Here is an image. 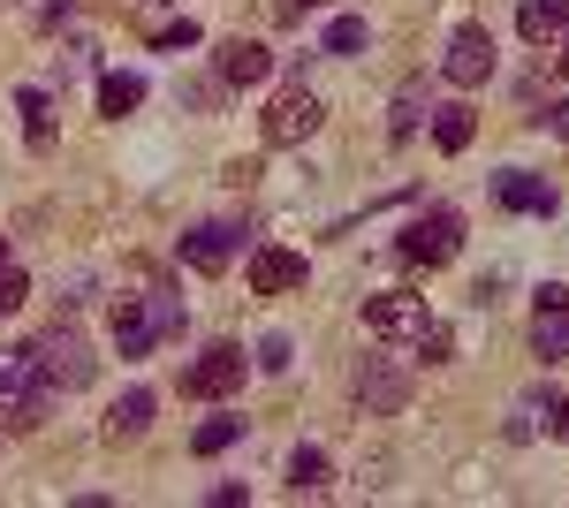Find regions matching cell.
<instances>
[{"mask_svg": "<svg viewBox=\"0 0 569 508\" xmlns=\"http://www.w3.org/2000/svg\"><path fill=\"white\" fill-rule=\"evenodd\" d=\"M31 365H39V380L53 387V395H77V387H91V372H99V357H91V341L69 327V319H53L39 341H31Z\"/></svg>", "mask_w": 569, "mask_h": 508, "instance_id": "obj_1", "label": "cell"}, {"mask_svg": "<svg viewBox=\"0 0 569 508\" xmlns=\"http://www.w3.org/2000/svg\"><path fill=\"white\" fill-rule=\"evenodd\" d=\"M319 122H327V107H319V91H311L305 77H297V84H281L273 99H266V114H259V129H266V145H273V152L305 145Z\"/></svg>", "mask_w": 569, "mask_h": 508, "instance_id": "obj_2", "label": "cell"}, {"mask_svg": "<svg viewBox=\"0 0 569 508\" xmlns=\"http://www.w3.org/2000/svg\"><path fill=\"white\" fill-rule=\"evenodd\" d=\"M395 251L410 258V266H448V258L463 251V212H456V206L418 212V220L402 228V243H395Z\"/></svg>", "mask_w": 569, "mask_h": 508, "instance_id": "obj_3", "label": "cell"}, {"mask_svg": "<svg viewBox=\"0 0 569 508\" xmlns=\"http://www.w3.org/2000/svg\"><path fill=\"white\" fill-rule=\"evenodd\" d=\"M243 372H251V357H243L236 341H213L206 357H190V365H182V395L220 402V395H236V387H243Z\"/></svg>", "mask_w": 569, "mask_h": 508, "instance_id": "obj_4", "label": "cell"}, {"mask_svg": "<svg viewBox=\"0 0 569 508\" xmlns=\"http://www.w3.org/2000/svg\"><path fill=\"white\" fill-rule=\"evenodd\" d=\"M426 319H433V311H426V297H410V289H380V297H365V335H372V341H418Z\"/></svg>", "mask_w": 569, "mask_h": 508, "instance_id": "obj_5", "label": "cell"}, {"mask_svg": "<svg viewBox=\"0 0 569 508\" xmlns=\"http://www.w3.org/2000/svg\"><path fill=\"white\" fill-rule=\"evenodd\" d=\"M440 77L456 91H479L486 77H493V31L486 23H463L456 39H448V61H440Z\"/></svg>", "mask_w": 569, "mask_h": 508, "instance_id": "obj_6", "label": "cell"}, {"mask_svg": "<svg viewBox=\"0 0 569 508\" xmlns=\"http://www.w3.org/2000/svg\"><path fill=\"white\" fill-rule=\"evenodd\" d=\"M402 402H410V372L388 365V357H365V365H357V410H365V418H395Z\"/></svg>", "mask_w": 569, "mask_h": 508, "instance_id": "obj_7", "label": "cell"}, {"mask_svg": "<svg viewBox=\"0 0 569 508\" xmlns=\"http://www.w3.org/2000/svg\"><path fill=\"white\" fill-rule=\"evenodd\" d=\"M236 251H243V228H236V220H198V228L182 236V266H190V273H220Z\"/></svg>", "mask_w": 569, "mask_h": 508, "instance_id": "obj_8", "label": "cell"}, {"mask_svg": "<svg viewBox=\"0 0 569 508\" xmlns=\"http://www.w3.org/2000/svg\"><path fill=\"white\" fill-rule=\"evenodd\" d=\"M213 77L228 91H251V84H266V77H273V53H266L259 39H220L213 46Z\"/></svg>", "mask_w": 569, "mask_h": 508, "instance_id": "obj_9", "label": "cell"}, {"mask_svg": "<svg viewBox=\"0 0 569 508\" xmlns=\"http://www.w3.org/2000/svg\"><path fill=\"white\" fill-rule=\"evenodd\" d=\"M493 206L501 212H539V220H547V212L562 206V190H555L547 175H531V168H509V175H493Z\"/></svg>", "mask_w": 569, "mask_h": 508, "instance_id": "obj_10", "label": "cell"}, {"mask_svg": "<svg viewBox=\"0 0 569 508\" xmlns=\"http://www.w3.org/2000/svg\"><path fill=\"white\" fill-rule=\"evenodd\" d=\"M289 289H305V251H281V243L251 251V297H289Z\"/></svg>", "mask_w": 569, "mask_h": 508, "instance_id": "obj_11", "label": "cell"}, {"mask_svg": "<svg viewBox=\"0 0 569 508\" xmlns=\"http://www.w3.org/2000/svg\"><path fill=\"white\" fill-rule=\"evenodd\" d=\"M152 410H160V395H152V387H130V395L107 410V425H99V432H107V448H130V440H144V432H152Z\"/></svg>", "mask_w": 569, "mask_h": 508, "instance_id": "obj_12", "label": "cell"}, {"mask_svg": "<svg viewBox=\"0 0 569 508\" xmlns=\"http://www.w3.org/2000/svg\"><path fill=\"white\" fill-rule=\"evenodd\" d=\"M152 341H160V327H152V303H144V297H114V349L137 365Z\"/></svg>", "mask_w": 569, "mask_h": 508, "instance_id": "obj_13", "label": "cell"}, {"mask_svg": "<svg viewBox=\"0 0 569 508\" xmlns=\"http://www.w3.org/2000/svg\"><path fill=\"white\" fill-rule=\"evenodd\" d=\"M471 137H479V114L463 107V99H448V107H433V145L456 160V152H471Z\"/></svg>", "mask_w": 569, "mask_h": 508, "instance_id": "obj_14", "label": "cell"}, {"mask_svg": "<svg viewBox=\"0 0 569 508\" xmlns=\"http://www.w3.org/2000/svg\"><path fill=\"white\" fill-rule=\"evenodd\" d=\"M16 114H23V137H31V152H53V91L23 84V91H16Z\"/></svg>", "mask_w": 569, "mask_h": 508, "instance_id": "obj_15", "label": "cell"}, {"mask_svg": "<svg viewBox=\"0 0 569 508\" xmlns=\"http://www.w3.org/2000/svg\"><path fill=\"white\" fill-rule=\"evenodd\" d=\"M517 31H525L531 46L562 39V31H569V0H525V8H517Z\"/></svg>", "mask_w": 569, "mask_h": 508, "instance_id": "obj_16", "label": "cell"}, {"mask_svg": "<svg viewBox=\"0 0 569 508\" xmlns=\"http://www.w3.org/2000/svg\"><path fill=\"white\" fill-rule=\"evenodd\" d=\"M137 99H144V77H137V69H107V77H99V114H107V122L137 114Z\"/></svg>", "mask_w": 569, "mask_h": 508, "instance_id": "obj_17", "label": "cell"}, {"mask_svg": "<svg viewBox=\"0 0 569 508\" xmlns=\"http://www.w3.org/2000/svg\"><path fill=\"white\" fill-rule=\"evenodd\" d=\"M426 114H433L426 84H402V91H395V114H388V137H395V145H410V137L426 129Z\"/></svg>", "mask_w": 569, "mask_h": 508, "instance_id": "obj_18", "label": "cell"}, {"mask_svg": "<svg viewBox=\"0 0 569 508\" xmlns=\"http://www.w3.org/2000/svg\"><path fill=\"white\" fill-rule=\"evenodd\" d=\"M531 357H547V365H562V357H569V311H539V327H531Z\"/></svg>", "mask_w": 569, "mask_h": 508, "instance_id": "obj_19", "label": "cell"}, {"mask_svg": "<svg viewBox=\"0 0 569 508\" xmlns=\"http://www.w3.org/2000/svg\"><path fill=\"white\" fill-rule=\"evenodd\" d=\"M236 440H243V418H206L190 432V456H228Z\"/></svg>", "mask_w": 569, "mask_h": 508, "instance_id": "obj_20", "label": "cell"}, {"mask_svg": "<svg viewBox=\"0 0 569 508\" xmlns=\"http://www.w3.org/2000/svg\"><path fill=\"white\" fill-rule=\"evenodd\" d=\"M319 486H327V448H297V456H289V494H319Z\"/></svg>", "mask_w": 569, "mask_h": 508, "instance_id": "obj_21", "label": "cell"}, {"mask_svg": "<svg viewBox=\"0 0 569 508\" xmlns=\"http://www.w3.org/2000/svg\"><path fill=\"white\" fill-rule=\"evenodd\" d=\"M365 39H372V31H365V16H335V23H327V39H319V53H342V61H350V53H365Z\"/></svg>", "mask_w": 569, "mask_h": 508, "instance_id": "obj_22", "label": "cell"}, {"mask_svg": "<svg viewBox=\"0 0 569 508\" xmlns=\"http://www.w3.org/2000/svg\"><path fill=\"white\" fill-rule=\"evenodd\" d=\"M410 349H418V357H426V365H456V327H448V319H426V327H418V341H410Z\"/></svg>", "mask_w": 569, "mask_h": 508, "instance_id": "obj_23", "label": "cell"}, {"mask_svg": "<svg viewBox=\"0 0 569 508\" xmlns=\"http://www.w3.org/2000/svg\"><path fill=\"white\" fill-rule=\"evenodd\" d=\"M144 303H152V327H160V341H176L182 327H190V303H182L176 289H152Z\"/></svg>", "mask_w": 569, "mask_h": 508, "instance_id": "obj_24", "label": "cell"}, {"mask_svg": "<svg viewBox=\"0 0 569 508\" xmlns=\"http://www.w3.org/2000/svg\"><path fill=\"white\" fill-rule=\"evenodd\" d=\"M23 297H31V281H23V266L8 258V266H0V319H16V311H23Z\"/></svg>", "mask_w": 569, "mask_h": 508, "instance_id": "obj_25", "label": "cell"}, {"mask_svg": "<svg viewBox=\"0 0 569 508\" xmlns=\"http://www.w3.org/2000/svg\"><path fill=\"white\" fill-rule=\"evenodd\" d=\"M152 46H160V53H190V46H206V31L182 16V23H168V31H152Z\"/></svg>", "mask_w": 569, "mask_h": 508, "instance_id": "obj_26", "label": "cell"}, {"mask_svg": "<svg viewBox=\"0 0 569 508\" xmlns=\"http://www.w3.org/2000/svg\"><path fill=\"white\" fill-rule=\"evenodd\" d=\"M289 357H297V349H289V335H266L251 365H259V372H289Z\"/></svg>", "mask_w": 569, "mask_h": 508, "instance_id": "obj_27", "label": "cell"}, {"mask_svg": "<svg viewBox=\"0 0 569 508\" xmlns=\"http://www.w3.org/2000/svg\"><path fill=\"white\" fill-rule=\"evenodd\" d=\"M531 129H547V137H569V99H555V107H539V114H531Z\"/></svg>", "mask_w": 569, "mask_h": 508, "instance_id": "obj_28", "label": "cell"}, {"mask_svg": "<svg viewBox=\"0 0 569 508\" xmlns=\"http://www.w3.org/2000/svg\"><path fill=\"white\" fill-rule=\"evenodd\" d=\"M547 432L569 440V395H547Z\"/></svg>", "mask_w": 569, "mask_h": 508, "instance_id": "obj_29", "label": "cell"}, {"mask_svg": "<svg viewBox=\"0 0 569 508\" xmlns=\"http://www.w3.org/2000/svg\"><path fill=\"white\" fill-rule=\"evenodd\" d=\"M220 91H228V84H182V91H176V99H182V107H213Z\"/></svg>", "mask_w": 569, "mask_h": 508, "instance_id": "obj_30", "label": "cell"}, {"mask_svg": "<svg viewBox=\"0 0 569 508\" xmlns=\"http://www.w3.org/2000/svg\"><path fill=\"white\" fill-rule=\"evenodd\" d=\"M531 303H539V311H569V281H547Z\"/></svg>", "mask_w": 569, "mask_h": 508, "instance_id": "obj_31", "label": "cell"}, {"mask_svg": "<svg viewBox=\"0 0 569 508\" xmlns=\"http://www.w3.org/2000/svg\"><path fill=\"white\" fill-rule=\"evenodd\" d=\"M69 16H77V0H46V8H39V23H46V31H61Z\"/></svg>", "mask_w": 569, "mask_h": 508, "instance_id": "obj_32", "label": "cell"}, {"mask_svg": "<svg viewBox=\"0 0 569 508\" xmlns=\"http://www.w3.org/2000/svg\"><path fill=\"white\" fill-rule=\"evenodd\" d=\"M311 8H327V0H281V23H305Z\"/></svg>", "mask_w": 569, "mask_h": 508, "instance_id": "obj_33", "label": "cell"}, {"mask_svg": "<svg viewBox=\"0 0 569 508\" xmlns=\"http://www.w3.org/2000/svg\"><path fill=\"white\" fill-rule=\"evenodd\" d=\"M0 266H8V243H0Z\"/></svg>", "mask_w": 569, "mask_h": 508, "instance_id": "obj_34", "label": "cell"}, {"mask_svg": "<svg viewBox=\"0 0 569 508\" xmlns=\"http://www.w3.org/2000/svg\"><path fill=\"white\" fill-rule=\"evenodd\" d=\"M562 77H569V53H562Z\"/></svg>", "mask_w": 569, "mask_h": 508, "instance_id": "obj_35", "label": "cell"}, {"mask_svg": "<svg viewBox=\"0 0 569 508\" xmlns=\"http://www.w3.org/2000/svg\"><path fill=\"white\" fill-rule=\"evenodd\" d=\"M168 8H182V0H168Z\"/></svg>", "mask_w": 569, "mask_h": 508, "instance_id": "obj_36", "label": "cell"}, {"mask_svg": "<svg viewBox=\"0 0 569 508\" xmlns=\"http://www.w3.org/2000/svg\"><path fill=\"white\" fill-rule=\"evenodd\" d=\"M0 440H8V432H0Z\"/></svg>", "mask_w": 569, "mask_h": 508, "instance_id": "obj_37", "label": "cell"}]
</instances>
